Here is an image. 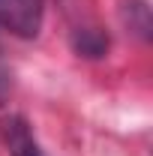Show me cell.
I'll use <instances>...</instances> for the list:
<instances>
[{"instance_id": "obj_1", "label": "cell", "mask_w": 153, "mask_h": 156, "mask_svg": "<svg viewBox=\"0 0 153 156\" xmlns=\"http://www.w3.org/2000/svg\"><path fill=\"white\" fill-rule=\"evenodd\" d=\"M45 0H0V27L21 39H30L42 27Z\"/></svg>"}, {"instance_id": "obj_2", "label": "cell", "mask_w": 153, "mask_h": 156, "mask_svg": "<svg viewBox=\"0 0 153 156\" xmlns=\"http://www.w3.org/2000/svg\"><path fill=\"white\" fill-rule=\"evenodd\" d=\"M3 141H6L9 156H42L36 138L30 132V126H27L21 117H9V120L3 123Z\"/></svg>"}, {"instance_id": "obj_3", "label": "cell", "mask_w": 153, "mask_h": 156, "mask_svg": "<svg viewBox=\"0 0 153 156\" xmlns=\"http://www.w3.org/2000/svg\"><path fill=\"white\" fill-rule=\"evenodd\" d=\"M75 51L81 57H102L108 51V36L96 27H84V30H75V39H72Z\"/></svg>"}, {"instance_id": "obj_4", "label": "cell", "mask_w": 153, "mask_h": 156, "mask_svg": "<svg viewBox=\"0 0 153 156\" xmlns=\"http://www.w3.org/2000/svg\"><path fill=\"white\" fill-rule=\"evenodd\" d=\"M9 96H12V69H9V63L0 51V105H6Z\"/></svg>"}]
</instances>
